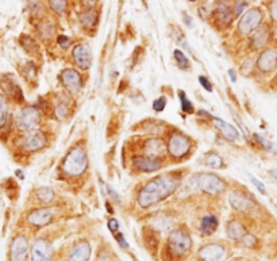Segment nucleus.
Listing matches in <instances>:
<instances>
[{
  "mask_svg": "<svg viewBox=\"0 0 277 261\" xmlns=\"http://www.w3.org/2000/svg\"><path fill=\"white\" fill-rule=\"evenodd\" d=\"M179 184L180 179L176 174H166L157 176L142 187L137 196V202L142 208H149L172 195Z\"/></svg>",
  "mask_w": 277,
  "mask_h": 261,
  "instance_id": "nucleus-1",
  "label": "nucleus"
},
{
  "mask_svg": "<svg viewBox=\"0 0 277 261\" xmlns=\"http://www.w3.org/2000/svg\"><path fill=\"white\" fill-rule=\"evenodd\" d=\"M88 168L87 150L83 146L72 147L61 164V172L69 177L82 176Z\"/></svg>",
  "mask_w": 277,
  "mask_h": 261,
  "instance_id": "nucleus-2",
  "label": "nucleus"
},
{
  "mask_svg": "<svg viewBox=\"0 0 277 261\" xmlns=\"http://www.w3.org/2000/svg\"><path fill=\"white\" fill-rule=\"evenodd\" d=\"M192 150V141L181 131H173L166 142V152L174 160H183Z\"/></svg>",
  "mask_w": 277,
  "mask_h": 261,
  "instance_id": "nucleus-3",
  "label": "nucleus"
},
{
  "mask_svg": "<svg viewBox=\"0 0 277 261\" xmlns=\"http://www.w3.org/2000/svg\"><path fill=\"white\" fill-rule=\"evenodd\" d=\"M196 185L208 195H221L226 192V181L215 174H199L195 176Z\"/></svg>",
  "mask_w": 277,
  "mask_h": 261,
  "instance_id": "nucleus-4",
  "label": "nucleus"
},
{
  "mask_svg": "<svg viewBox=\"0 0 277 261\" xmlns=\"http://www.w3.org/2000/svg\"><path fill=\"white\" fill-rule=\"evenodd\" d=\"M192 239L190 233L184 229H174L172 233L169 234L168 246L170 253L177 257L184 256L191 249Z\"/></svg>",
  "mask_w": 277,
  "mask_h": 261,
  "instance_id": "nucleus-5",
  "label": "nucleus"
},
{
  "mask_svg": "<svg viewBox=\"0 0 277 261\" xmlns=\"http://www.w3.org/2000/svg\"><path fill=\"white\" fill-rule=\"evenodd\" d=\"M41 118L42 116H41V111L38 107H35V106L23 107L17 116L18 130L23 131V133L35 130L37 126L41 123Z\"/></svg>",
  "mask_w": 277,
  "mask_h": 261,
  "instance_id": "nucleus-6",
  "label": "nucleus"
},
{
  "mask_svg": "<svg viewBox=\"0 0 277 261\" xmlns=\"http://www.w3.org/2000/svg\"><path fill=\"white\" fill-rule=\"evenodd\" d=\"M48 144V136L45 134V131L42 130H31L26 133L21 140L19 146L23 152L26 153H34L42 150Z\"/></svg>",
  "mask_w": 277,
  "mask_h": 261,
  "instance_id": "nucleus-7",
  "label": "nucleus"
},
{
  "mask_svg": "<svg viewBox=\"0 0 277 261\" xmlns=\"http://www.w3.org/2000/svg\"><path fill=\"white\" fill-rule=\"evenodd\" d=\"M262 22V12L258 8H251L248 12H245L244 17L241 18L238 23V30L242 35H249L254 33L257 29L261 26Z\"/></svg>",
  "mask_w": 277,
  "mask_h": 261,
  "instance_id": "nucleus-8",
  "label": "nucleus"
},
{
  "mask_svg": "<svg viewBox=\"0 0 277 261\" xmlns=\"http://www.w3.org/2000/svg\"><path fill=\"white\" fill-rule=\"evenodd\" d=\"M60 80L62 87L65 88L71 95H77L83 88V76L75 68H66L61 72Z\"/></svg>",
  "mask_w": 277,
  "mask_h": 261,
  "instance_id": "nucleus-9",
  "label": "nucleus"
},
{
  "mask_svg": "<svg viewBox=\"0 0 277 261\" xmlns=\"http://www.w3.org/2000/svg\"><path fill=\"white\" fill-rule=\"evenodd\" d=\"M28 255V238L19 234L14 237L10 245V260L11 261H26Z\"/></svg>",
  "mask_w": 277,
  "mask_h": 261,
  "instance_id": "nucleus-10",
  "label": "nucleus"
},
{
  "mask_svg": "<svg viewBox=\"0 0 277 261\" xmlns=\"http://www.w3.org/2000/svg\"><path fill=\"white\" fill-rule=\"evenodd\" d=\"M227 255V250L222 244H207L199 249V257L201 261H222Z\"/></svg>",
  "mask_w": 277,
  "mask_h": 261,
  "instance_id": "nucleus-11",
  "label": "nucleus"
},
{
  "mask_svg": "<svg viewBox=\"0 0 277 261\" xmlns=\"http://www.w3.org/2000/svg\"><path fill=\"white\" fill-rule=\"evenodd\" d=\"M163 161L161 158H154V157H149V156H134L133 157V167L139 171V172H143V174H150V172H156V171H160L163 168Z\"/></svg>",
  "mask_w": 277,
  "mask_h": 261,
  "instance_id": "nucleus-12",
  "label": "nucleus"
},
{
  "mask_svg": "<svg viewBox=\"0 0 277 261\" xmlns=\"http://www.w3.org/2000/svg\"><path fill=\"white\" fill-rule=\"evenodd\" d=\"M72 57L73 61L76 62V65L83 69V71H87L91 68L92 64V53L89 46L85 44H79L76 45L73 50H72Z\"/></svg>",
  "mask_w": 277,
  "mask_h": 261,
  "instance_id": "nucleus-13",
  "label": "nucleus"
},
{
  "mask_svg": "<svg viewBox=\"0 0 277 261\" xmlns=\"http://www.w3.org/2000/svg\"><path fill=\"white\" fill-rule=\"evenodd\" d=\"M257 69L262 73H271L277 69V52L275 49H265L257 58Z\"/></svg>",
  "mask_w": 277,
  "mask_h": 261,
  "instance_id": "nucleus-14",
  "label": "nucleus"
},
{
  "mask_svg": "<svg viewBox=\"0 0 277 261\" xmlns=\"http://www.w3.org/2000/svg\"><path fill=\"white\" fill-rule=\"evenodd\" d=\"M53 217H55V212L52 208L39 207V208H34L33 211H30V214L28 215V222L37 228H44L53 221Z\"/></svg>",
  "mask_w": 277,
  "mask_h": 261,
  "instance_id": "nucleus-15",
  "label": "nucleus"
},
{
  "mask_svg": "<svg viewBox=\"0 0 277 261\" xmlns=\"http://www.w3.org/2000/svg\"><path fill=\"white\" fill-rule=\"evenodd\" d=\"M0 87L3 88V91L8 98L15 100L18 103L23 102V92L21 87L18 86L17 80L11 76V75H4L0 77Z\"/></svg>",
  "mask_w": 277,
  "mask_h": 261,
  "instance_id": "nucleus-16",
  "label": "nucleus"
},
{
  "mask_svg": "<svg viewBox=\"0 0 277 261\" xmlns=\"http://www.w3.org/2000/svg\"><path fill=\"white\" fill-rule=\"evenodd\" d=\"M228 202L233 206L234 210H237L239 212L250 211L254 206V202L251 199V196L245 194L242 191H233L228 196Z\"/></svg>",
  "mask_w": 277,
  "mask_h": 261,
  "instance_id": "nucleus-17",
  "label": "nucleus"
},
{
  "mask_svg": "<svg viewBox=\"0 0 277 261\" xmlns=\"http://www.w3.org/2000/svg\"><path fill=\"white\" fill-rule=\"evenodd\" d=\"M214 18L217 23L221 28H228L234 19V11H231V8L223 1L219 0L215 3V8H214Z\"/></svg>",
  "mask_w": 277,
  "mask_h": 261,
  "instance_id": "nucleus-18",
  "label": "nucleus"
},
{
  "mask_svg": "<svg viewBox=\"0 0 277 261\" xmlns=\"http://www.w3.org/2000/svg\"><path fill=\"white\" fill-rule=\"evenodd\" d=\"M31 261H52V246L46 239L39 238L31 248Z\"/></svg>",
  "mask_w": 277,
  "mask_h": 261,
  "instance_id": "nucleus-19",
  "label": "nucleus"
},
{
  "mask_svg": "<svg viewBox=\"0 0 277 261\" xmlns=\"http://www.w3.org/2000/svg\"><path fill=\"white\" fill-rule=\"evenodd\" d=\"M165 150H166L165 144L158 137H149L145 141V144H143V156L161 158Z\"/></svg>",
  "mask_w": 277,
  "mask_h": 261,
  "instance_id": "nucleus-20",
  "label": "nucleus"
},
{
  "mask_svg": "<svg viewBox=\"0 0 277 261\" xmlns=\"http://www.w3.org/2000/svg\"><path fill=\"white\" fill-rule=\"evenodd\" d=\"M91 256V245L87 241H80L73 248L66 261H88Z\"/></svg>",
  "mask_w": 277,
  "mask_h": 261,
  "instance_id": "nucleus-21",
  "label": "nucleus"
},
{
  "mask_svg": "<svg viewBox=\"0 0 277 261\" xmlns=\"http://www.w3.org/2000/svg\"><path fill=\"white\" fill-rule=\"evenodd\" d=\"M226 233H227L228 238L234 239V241H241L248 234V230L244 226V223L239 222L237 219H233L227 223Z\"/></svg>",
  "mask_w": 277,
  "mask_h": 261,
  "instance_id": "nucleus-22",
  "label": "nucleus"
},
{
  "mask_svg": "<svg viewBox=\"0 0 277 261\" xmlns=\"http://www.w3.org/2000/svg\"><path fill=\"white\" fill-rule=\"evenodd\" d=\"M251 48L253 49H261L264 48L268 42H269V28L264 25L255 30V33L251 37Z\"/></svg>",
  "mask_w": 277,
  "mask_h": 261,
  "instance_id": "nucleus-23",
  "label": "nucleus"
},
{
  "mask_svg": "<svg viewBox=\"0 0 277 261\" xmlns=\"http://www.w3.org/2000/svg\"><path fill=\"white\" fill-rule=\"evenodd\" d=\"M214 125H215V127L222 133V136L224 137L226 140H228V141H235V140H238L239 138L238 130H237L235 127H233L231 125L226 123L224 120L215 118V119H214Z\"/></svg>",
  "mask_w": 277,
  "mask_h": 261,
  "instance_id": "nucleus-24",
  "label": "nucleus"
},
{
  "mask_svg": "<svg viewBox=\"0 0 277 261\" xmlns=\"http://www.w3.org/2000/svg\"><path fill=\"white\" fill-rule=\"evenodd\" d=\"M71 100L66 96H60L57 99V102L55 104V115L57 116V119L64 120V118L69 116L71 114Z\"/></svg>",
  "mask_w": 277,
  "mask_h": 261,
  "instance_id": "nucleus-25",
  "label": "nucleus"
},
{
  "mask_svg": "<svg viewBox=\"0 0 277 261\" xmlns=\"http://www.w3.org/2000/svg\"><path fill=\"white\" fill-rule=\"evenodd\" d=\"M218 218L215 215H206L200 222V232L204 235H211L217 232Z\"/></svg>",
  "mask_w": 277,
  "mask_h": 261,
  "instance_id": "nucleus-26",
  "label": "nucleus"
},
{
  "mask_svg": "<svg viewBox=\"0 0 277 261\" xmlns=\"http://www.w3.org/2000/svg\"><path fill=\"white\" fill-rule=\"evenodd\" d=\"M35 196H37V199L41 204H52L53 201H55V190L53 188H50V187H39L38 190L35 191Z\"/></svg>",
  "mask_w": 277,
  "mask_h": 261,
  "instance_id": "nucleus-27",
  "label": "nucleus"
},
{
  "mask_svg": "<svg viewBox=\"0 0 277 261\" xmlns=\"http://www.w3.org/2000/svg\"><path fill=\"white\" fill-rule=\"evenodd\" d=\"M79 19L83 28L92 29L98 22V12L96 10H85L79 15Z\"/></svg>",
  "mask_w": 277,
  "mask_h": 261,
  "instance_id": "nucleus-28",
  "label": "nucleus"
},
{
  "mask_svg": "<svg viewBox=\"0 0 277 261\" xmlns=\"http://www.w3.org/2000/svg\"><path fill=\"white\" fill-rule=\"evenodd\" d=\"M55 33V28L50 21H44L38 25V34L42 39H50Z\"/></svg>",
  "mask_w": 277,
  "mask_h": 261,
  "instance_id": "nucleus-29",
  "label": "nucleus"
},
{
  "mask_svg": "<svg viewBox=\"0 0 277 261\" xmlns=\"http://www.w3.org/2000/svg\"><path fill=\"white\" fill-rule=\"evenodd\" d=\"M204 164H206L207 167H210V168H214V169H219L224 167L223 158L221 157L218 153H214V152L207 153L206 156H204Z\"/></svg>",
  "mask_w": 277,
  "mask_h": 261,
  "instance_id": "nucleus-30",
  "label": "nucleus"
},
{
  "mask_svg": "<svg viewBox=\"0 0 277 261\" xmlns=\"http://www.w3.org/2000/svg\"><path fill=\"white\" fill-rule=\"evenodd\" d=\"M10 110H8V102L4 95H0V129H3L8 122Z\"/></svg>",
  "mask_w": 277,
  "mask_h": 261,
  "instance_id": "nucleus-31",
  "label": "nucleus"
},
{
  "mask_svg": "<svg viewBox=\"0 0 277 261\" xmlns=\"http://www.w3.org/2000/svg\"><path fill=\"white\" fill-rule=\"evenodd\" d=\"M253 137H254L255 142H257V144H258L262 149H265L266 152L277 154V146L275 145V144H272L271 141H268L266 138H264L262 136H258V134H253Z\"/></svg>",
  "mask_w": 277,
  "mask_h": 261,
  "instance_id": "nucleus-32",
  "label": "nucleus"
},
{
  "mask_svg": "<svg viewBox=\"0 0 277 261\" xmlns=\"http://www.w3.org/2000/svg\"><path fill=\"white\" fill-rule=\"evenodd\" d=\"M21 44L25 48V50L28 52V55H33V53H37L38 52V45L34 41L33 38H30L28 35H23L21 38Z\"/></svg>",
  "mask_w": 277,
  "mask_h": 261,
  "instance_id": "nucleus-33",
  "label": "nucleus"
},
{
  "mask_svg": "<svg viewBox=\"0 0 277 261\" xmlns=\"http://www.w3.org/2000/svg\"><path fill=\"white\" fill-rule=\"evenodd\" d=\"M49 6L55 14L64 15L68 8V1L66 0H49Z\"/></svg>",
  "mask_w": 277,
  "mask_h": 261,
  "instance_id": "nucleus-34",
  "label": "nucleus"
},
{
  "mask_svg": "<svg viewBox=\"0 0 277 261\" xmlns=\"http://www.w3.org/2000/svg\"><path fill=\"white\" fill-rule=\"evenodd\" d=\"M179 98H180V102H181V110H183V113L185 114H194V104L191 102L190 99L187 98V95H185L184 91H179Z\"/></svg>",
  "mask_w": 277,
  "mask_h": 261,
  "instance_id": "nucleus-35",
  "label": "nucleus"
},
{
  "mask_svg": "<svg viewBox=\"0 0 277 261\" xmlns=\"http://www.w3.org/2000/svg\"><path fill=\"white\" fill-rule=\"evenodd\" d=\"M173 57H174V61L177 62V65L181 68V69H188L190 68V60L187 58V56L181 52V50H174L173 52Z\"/></svg>",
  "mask_w": 277,
  "mask_h": 261,
  "instance_id": "nucleus-36",
  "label": "nucleus"
},
{
  "mask_svg": "<svg viewBox=\"0 0 277 261\" xmlns=\"http://www.w3.org/2000/svg\"><path fill=\"white\" fill-rule=\"evenodd\" d=\"M241 241H242V244H244L245 246H248V248H254V246H257V242H258L254 235L249 233L246 234Z\"/></svg>",
  "mask_w": 277,
  "mask_h": 261,
  "instance_id": "nucleus-37",
  "label": "nucleus"
},
{
  "mask_svg": "<svg viewBox=\"0 0 277 261\" xmlns=\"http://www.w3.org/2000/svg\"><path fill=\"white\" fill-rule=\"evenodd\" d=\"M23 76L28 79V82H31L33 79H35V76H37V71H35V68H34L33 65H28L25 69H23Z\"/></svg>",
  "mask_w": 277,
  "mask_h": 261,
  "instance_id": "nucleus-38",
  "label": "nucleus"
},
{
  "mask_svg": "<svg viewBox=\"0 0 277 261\" xmlns=\"http://www.w3.org/2000/svg\"><path fill=\"white\" fill-rule=\"evenodd\" d=\"M165 106H166V99L161 96V98H158L157 100H154V103H153V110L154 111H157V113H161L164 109H165Z\"/></svg>",
  "mask_w": 277,
  "mask_h": 261,
  "instance_id": "nucleus-39",
  "label": "nucleus"
},
{
  "mask_svg": "<svg viewBox=\"0 0 277 261\" xmlns=\"http://www.w3.org/2000/svg\"><path fill=\"white\" fill-rule=\"evenodd\" d=\"M176 41H177V44L181 45V46H183V48H184V49L188 50V52H190L191 55H194V52H192V50H191L190 45L187 44V41H185L184 35H183V34H180L179 31H177V33H176Z\"/></svg>",
  "mask_w": 277,
  "mask_h": 261,
  "instance_id": "nucleus-40",
  "label": "nucleus"
},
{
  "mask_svg": "<svg viewBox=\"0 0 277 261\" xmlns=\"http://www.w3.org/2000/svg\"><path fill=\"white\" fill-rule=\"evenodd\" d=\"M57 42H58V45H60L62 49H68L72 45L71 38H68L66 35H60V37L57 38Z\"/></svg>",
  "mask_w": 277,
  "mask_h": 261,
  "instance_id": "nucleus-41",
  "label": "nucleus"
},
{
  "mask_svg": "<svg viewBox=\"0 0 277 261\" xmlns=\"http://www.w3.org/2000/svg\"><path fill=\"white\" fill-rule=\"evenodd\" d=\"M248 7V3L246 1H244V0H239V1H237V4H235V8H234V15H237L238 17L239 14H242L244 12V10Z\"/></svg>",
  "mask_w": 277,
  "mask_h": 261,
  "instance_id": "nucleus-42",
  "label": "nucleus"
},
{
  "mask_svg": "<svg viewBox=\"0 0 277 261\" xmlns=\"http://www.w3.org/2000/svg\"><path fill=\"white\" fill-rule=\"evenodd\" d=\"M249 177H250V180H251V183L257 187V190L260 191L261 194H265V187H264V184L261 183L260 180L255 179L254 176H251V174H249Z\"/></svg>",
  "mask_w": 277,
  "mask_h": 261,
  "instance_id": "nucleus-43",
  "label": "nucleus"
},
{
  "mask_svg": "<svg viewBox=\"0 0 277 261\" xmlns=\"http://www.w3.org/2000/svg\"><path fill=\"white\" fill-rule=\"evenodd\" d=\"M199 82H200L201 87L204 88L206 91H208V92H212V86H211V83L208 82V79H207V77L200 76V77H199Z\"/></svg>",
  "mask_w": 277,
  "mask_h": 261,
  "instance_id": "nucleus-44",
  "label": "nucleus"
},
{
  "mask_svg": "<svg viewBox=\"0 0 277 261\" xmlns=\"http://www.w3.org/2000/svg\"><path fill=\"white\" fill-rule=\"evenodd\" d=\"M96 3H98V0H82V6L85 10H95Z\"/></svg>",
  "mask_w": 277,
  "mask_h": 261,
  "instance_id": "nucleus-45",
  "label": "nucleus"
},
{
  "mask_svg": "<svg viewBox=\"0 0 277 261\" xmlns=\"http://www.w3.org/2000/svg\"><path fill=\"white\" fill-rule=\"evenodd\" d=\"M109 229L110 232H112V233H116L118 230H119V222H118V219H115V218H111L109 221Z\"/></svg>",
  "mask_w": 277,
  "mask_h": 261,
  "instance_id": "nucleus-46",
  "label": "nucleus"
},
{
  "mask_svg": "<svg viewBox=\"0 0 277 261\" xmlns=\"http://www.w3.org/2000/svg\"><path fill=\"white\" fill-rule=\"evenodd\" d=\"M271 17L277 23V0H272L271 3Z\"/></svg>",
  "mask_w": 277,
  "mask_h": 261,
  "instance_id": "nucleus-47",
  "label": "nucleus"
},
{
  "mask_svg": "<svg viewBox=\"0 0 277 261\" xmlns=\"http://www.w3.org/2000/svg\"><path fill=\"white\" fill-rule=\"evenodd\" d=\"M234 120H235V122H237V123H238L239 129H241V130L244 131V136H245V138H246V140H249V130H248V129H246V126H245L244 123H242V122H241V120H239L238 116H234Z\"/></svg>",
  "mask_w": 277,
  "mask_h": 261,
  "instance_id": "nucleus-48",
  "label": "nucleus"
},
{
  "mask_svg": "<svg viewBox=\"0 0 277 261\" xmlns=\"http://www.w3.org/2000/svg\"><path fill=\"white\" fill-rule=\"evenodd\" d=\"M115 239H116V241L119 242V245L122 246V248H129V244L126 242L125 237H123V234H122V233H119V232H118V233L115 234Z\"/></svg>",
  "mask_w": 277,
  "mask_h": 261,
  "instance_id": "nucleus-49",
  "label": "nucleus"
},
{
  "mask_svg": "<svg viewBox=\"0 0 277 261\" xmlns=\"http://www.w3.org/2000/svg\"><path fill=\"white\" fill-rule=\"evenodd\" d=\"M183 18H184V21H185V25L187 26H191L192 25V21H191V18L185 14V12H183Z\"/></svg>",
  "mask_w": 277,
  "mask_h": 261,
  "instance_id": "nucleus-50",
  "label": "nucleus"
},
{
  "mask_svg": "<svg viewBox=\"0 0 277 261\" xmlns=\"http://www.w3.org/2000/svg\"><path fill=\"white\" fill-rule=\"evenodd\" d=\"M197 114L201 115V116H203V115H204V116H206V118H210V116H211V115L208 114V113H207V111H203V110H199V113H197Z\"/></svg>",
  "mask_w": 277,
  "mask_h": 261,
  "instance_id": "nucleus-51",
  "label": "nucleus"
},
{
  "mask_svg": "<svg viewBox=\"0 0 277 261\" xmlns=\"http://www.w3.org/2000/svg\"><path fill=\"white\" fill-rule=\"evenodd\" d=\"M228 75H230V77H231V80H233V82H237V77H235V75H234L233 71H228Z\"/></svg>",
  "mask_w": 277,
  "mask_h": 261,
  "instance_id": "nucleus-52",
  "label": "nucleus"
},
{
  "mask_svg": "<svg viewBox=\"0 0 277 261\" xmlns=\"http://www.w3.org/2000/svg\"><path fill=\"white\" fill-rule=\"evenodd\" d=\"M272 174H273V177L276 179V181H277V171H275V172H272Z\"/></svg>",
  "mask_w": 277,
  "mask_h": 261,
  "instance_id": "nucleus-53",
  "label": "nucleus"
},
{
  "mask_svg": "<svg viewBox=\"0 0 277 261\" xmlns=\"http://www.w3.org/2000/svg\"><path fill=\"white\" fill-rule=\"evenodd\" d=\"M228 1H239V0H228Z\"/></svg>",
  "mask_w": 277,
  "mask_h": 261,
  "instance_id": "nucleus-54",
  "label": "nucleus"
},
{
  "mask_svg": "<svg viewBox=\"0 0 277 261\" xmlns=\"http://www.w3.org/2000/svg\"><path fill=\"white\" fill-rule=\"evenodd\" d=\"M190 1H192V3H194V1H196V0H190Z\"/></svg>",
  "mask_w": 277,
  "mask_h": 261,
  "instance_id": "nucleus-55",
  "label": "nucleus"
}]
</instances>
